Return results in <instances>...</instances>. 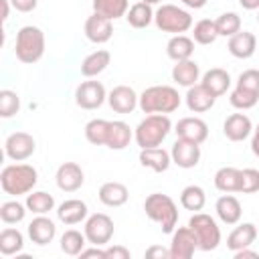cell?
Instances as JSON below:
<instances>
[{
	"label": "cell",
	"mask_w": 259,
	"mask_h": 259,
	"mask_svg": "<svg viewBox=\"0 0 259 259\" xmlns=\"http://www.w3.org/2000/svg\"><path fill=\"white\" fill-rule=\"evenodd\" d=\"M188 227L194 231L200 251H214L219 247V243H221V229H219L217 221L210 214L194 212L190 217V221H188Z\"/></svg>",
	"instance_id": "7"
},
{
	"label": "cell",
	"mask_w": 259,
	"mask_h": 259,
	"mask_svg": "<svg viewBox=\"0 0 259 259\" xmlns=\"http://www.w3.org/2000/svg\"><path fill=\"white\" fill-rule=\"evenodd\" d=\"M166 53L172 61H186L192 57L194 53V38L186 36V34H174L168 45H166Z\"/></svg>",
	"instance_id": "30"
},
{
	"label": "cell",
	"mask_w": 259,
	"mask_h": 259,
	"mask_svg": "<svg viewBox=\"0 0 259 259\" xmlns=\"http://www.w3.org/2000/svg\"><path fill=\"white\" fill-rule=\"evenodd\" d=\"M34 150H36V142H34V138H32L30 134H26V132H14V134H10V136L6 138V142H4V152H6V156H8L10 160H14V162H24V160H28V158L34 154Z\"/></svg>",
	"instance_id": "9"
},
{
	"label": "cell",
	"mask_w": 259,
	"mask_h": 259,
	"mask_svg": "<svg viewBox=\"0 0 259 259\" xmlns=\"http://www.w3.org/2000/svg\"><path fill=\"white\" fill-rule=\"evenodd\" d=\"M229 101H231V105L237 107V109H251V107L257 105L259 95L253 93V91H249V89L235 87V89L231 91V95H229Z\"/></svg>",
	"instance_id": "42"
},
{
	"label": "cell",
	"mask_w": 259,
	"mask_h": 259,
	"mask_svg": "<svg viewBox=\"0 0 259 259\" xmlns=\"http://www.w3.org/2000/svg\"><path fill=\"white\" fill-rule=\"evenodd\" d=\"M235 259H259V253L249 251V247H245V249L235 251Z\"/></svg>",
	"instance_id": "50"
},
{
	"label": "cell",
	"mask_w": 259,
	"mask_h": 259,
	"mask_svg": "<svg viewBox=\"0 0 259 259\" xmlns=\"http://www.w3.org/2000/svg\"><path fill=\"white\" fill-rule=\"evenodd\" d=\"M87 214H89V208H87V204H85L83 200H79V198H69V200L61 202L59 208H57V217H59V221L65 223V225H77V223L85 221Z\"/></svg>",
	"instance_id": "23"
},
{
	"label": "cell",
	"mask_w": 259,
	"mask_h": 259,
	"mask_svg": "<svg viewBox=\"0 0 259 259\" xmlns=\"http://www.w3.org/2000/svg\"><path fill=\"white\" fill-rule=\"evenodd\" d=\"M97 196H99L101 204L115 208V206H121V204L127 202L130 190H127V186L121 184V182H105V184H101Z\"/></svg>",
	"instance_id": "25"
},
{
	"label": "cell",
	"mask_w": 259,
	"mask_h": 259,
	"mask_svg": "<svg viewBox=\"0 0 259 259\" xmlns=\"http://www.w3.org/2000/svg\"><path fill=\"white\" fill-rule=\"evenodd\" d=\"M257 22H259V14H257Z\"/></svg>",
	"instance_id": "56"
},
{
	"label": "cell",
	"mask_w": 259,
	"mask_h": 259,
	"mask_svg": "<svg viewBox=\"0 0 259 259\" xmlns=\"http://www.w3.org/2000/svg\"><path fill=\"white\" fill-rule=\"evenodd\" d=\"M198 77H200V67L196 61L192 59H186V61H178L174 67H172V81H176L178 85L182 87H192L198 83Z\"/></svg>",
	"instance_id": "27"
},
{
	"label": "cell",
	"mask_w": 259,
	"mask_h": 259,
	"mask_svg": "<svg viewBox=\"0 0 259 259\" xmlns=\"http://www.w3.org/2000/svg\"><path fill=\"white\" fill-rule=\"evenodd\" d=\"M109 123L107 119H91L85 125V138L93 146H105L107 144V134H109Z\"/></svg>",
	"instance_id": "38"
},
{
	"label": "cell",
	"mask_w": 259,
	"mask_h": 259,
	"mask_svg": "<svg viewBox=\"0 0 259 259\" xmlns=\"http://www.w3.org/2000/svg\"><path fill=\"white\" fill-rule=\"evenodd\" d=\"M154 22L162 32L182 34L192 26V16L188 10H184L176 4H162L154 12Z\"/></svg>",
	"instance_id": "6"
},
{
	"label": "cell",
	"mask_w": 259,
	"mask_h": 259,
	"mask_svg": "<svg viewBox=\"0 0 259 259\" xmlns=\"http://www.w3.org/2000/svg\"><path fill=\"white\" fill-rule=\"evenodd\" d=\"M26 204H20L18 200H6L0 206V219L6 225H18L26 217Z\"/></svg>",
	"instance_id": "40"
},
{
	"label": "cell",
	"mask_w": 259,
	"mask_h": 259,
	"mask_svg": "<svg viewBox=\"0 0 259 259\" xmlns=\"http://www.w3.org/2000/svg\"><path fill=\"white\" fill-rule=\"evenodd\" d=\"M214 210H217V217H219L225 225H237V223L241 221V214H243L241 202H239L233 194H223V196L217 200Z\"/></svg>",
	"instance_id": "26"
},
{
	"label": "cell",
	"mask_w": 259,
	"mask_h": 259,
	"mask_svg": "<svg viewBox=\"0 0 259 259\" xmlns=\"http://www.w3.org/2000/svg\"><path fill=\"white\" fill-rule=\"evenodd\" d=\"M217 32L219 36H233L241 30V16L237 12H223L217 20Z\"/></svg>",
	"instance_id": "41"
},
{
	"label": "cell",
	"mask_w": 259,
	"mask_h": 259,
	"mask_svg": "<svg viewBox=\"0 0 259 259\" xmlns=\"http://www.w3.org/2000/svg\"><path fill=\"white\" fill-rule=\"evenodd\" d=\"M217 36H219V32H217L214 20L202 18V20H198V22L194 24V30H192L194 42H198V45H212V42L217 40Z\"/></svg>",
	"instance_id": "39"
},
{
	"label": "cell",
	"mask_w": 259,
	"mask_h": 259,
	"mask_svg": "<svg viewBox=\"0 0 259 259\" xmlns=\"http://www.w3.org/2000/svg\"><path fill=\"white\" fill-rule=\"evenodd\" d=\"M134 138L132 127L125 121H111L109 123V134H107V148L109 150H123Z\"/></svg>",
	"instance_id": "31"
},
{
	"label": "cell",
	"mask_w": 259,
	"mask_h": 259,
	"mask_svg": "<svg viewBox=\"0 0 259 259\" xmlns=\"http://www.w3.org/2000/svg\"><path fill=\"white\" fill-rule=\"evenodd\" d=\"M140 164L154 170V172H166L172 164V156L170 152H166L164 148L156 146V148H142L140 152Z\"/></svg>",
	"instance_id": "22"
},
{
	"label": "cell",
	"mask_w": 259,
	"mask_h": 259,
	"mask_svg": "<svg viewBox=\"0 0 259 259\" xmlns=\"http://www.w3.org/2000/svg\"><path fill=\"white\" fill-rule=\"evenodd\" d=\"M24 204L32 214H47L55 208V198H53V194H49L45 190H32L26 194Z\"/></svg>",
	"instance_id": "34"
},
{
	"label": "cell",
	"mask_w": 259,
	"mask_h": 259,
	"mask_svg": "<svg viewBox=\"0 0 259 259\" xmlns=\"http://www.w3.org/2000/svg\"><path fill=\"white\" fill-rule=\"evenodd\" d=\"M178 2H182L184 6H188V8H194V10H198V8H202L208 0H178Z\"/></svg>",
	"instance_id": "52"
},
{
	"label": "cell",
	"mask_w": 259,
	"mask_h": 259,
	"mask_svg": "<svg viewBox=\"0 0 259 259\" xmlns=\"http://www.w3.org/2000/svg\"><path fill=\"white\" fill-rule=\"evenodd\" d=\"M243 194H253L259 192V170L255 168H245L243 170Z\"/></svg>",
	"instance_id": "45"
},
{
	"label": "cell",
	"mask_w": 259,
	"mask_h": 259,
	"mask_svg": "<svg viewBox=\"0 0 259 259\" xmlns=\"http://www.w3.org/2000/svg\"><path fill=\"white\" fill-rule=\"evenodd\" d=\"M55 180H57V186L63 190V192H75L83 186L85 182V174L81 170L79 164L75 162H65L57 168V174H55Z\"/></svg>",
	"instance_id": "14"
},
{
	"label": "cell",
	"mask_w": 259,
	"mask_h": 259,
	"mask_svg": "<svg viewBox=\"0 0 259 259\" xmlns=\"http://www.w3.org/2000/svg\"><path fill=\"white\" fill-rule=\"evenodd\" d=\"M172 132V121L166 113H148L136 127L134 138L140 148H156Z\"/></svg>",
	"instance_id": "2"
},
{
	"label": "cell",
	"mask_w": 259,
	"mask_h": 259,
	"mask_svg": "<svg viewBox=\"0 0 259 259\" xmlns=\"http://www.w3.org/2000/svg\"><path fill=\"white\" fill-rule=\"evenodd\" d=\"M257 239V227L253 223H241L239 227H235L231 231V235L227 237V247L235 253L239 249H245V247H251Z\"/></svg>",
	"instance_id": "24"
},
{
	"label": "cell",
	"mask_w": 259,
	"mask_h": 259,
	"mask_svg": "<svg viewBox=\"0 0 259 259\" xmlns=\"http://www.w3.org/2000/svg\"><path fill=\"white\" fill-rule=\"evenodd\" d=\"M174 132H176L178 138L194 142V144H202L208 138V125L200 117H182V119H178Z\"/></svg>",
	"instance_id": "15"
},
{
	"label": "cell",
	"mask_w": 259,
	"mask_h": 259,
	"mask_svg": "<svg viewBox=\"0 0 259 259\" xmlns=\"http://www.w3.org/2000/svg\"><path fill=\"white\" fill-rule=\"evenodd\" d=\"M57 235V227L55 223L45 217V214H36L30 223H28V237L32 243L36 245H49Z\"/></svg>",
	"instance_id": "18"
},
{
	"label": "cell",
	"mask_w": 259,
	"mask_h": 259,
	"mask_svg": "<svg viewBox=\"0 0 259 259\" xmlns=\"http://www.w3.org/2000/svg\"><path fill=\"white\" fill-rule=\"evenodd\" d=\"M204 202H206V194H204V190L198 184H190V186L182 188V192H180V204L186 210L198 212V210H202Z\"/></svg>",
	"instance_id": "37"
},
{
	"label": "cell",
	"mask_w": 259,
	"mask_h": 259,
	"mask_svg": "<svg viewBox=\"0 0 259 259\" xmlns=\"http://www.w3.org/2000/svg\"><path fill=\"white\" fill-rule=\"evenodd\" d=\"M144 210L148 219L158 223L164 233H174L176 223H178V208H176V202L168 194H162V192L150 194L144 202Z\"/></svg>",
	"instance_id": "4"
},
{
	"label": "cell",
	"mask_w": 259,
	"mask_h": 259,
	"mask_svg": "<svg viewBox=\"0 0 259 259\" xmlns=\"http://www.w3.org/2000/svg\"><path fill=\"white\" fill-rule=\"evenodd\" d=\"M170 156H172V164H176L178 168H194L200 162V144L178 138L172 144Z\"/></svg>",
	"instance_id": "12"
},
{
	"label": "cell",
	"mask_w": 259,
	"mask_h": 259,
	"mask_svg": "<svg viewBox=\"0 0 259 259\" xmlns=\"http://www.w3.org/2000/svg\"><path fill=\"white\" fill-rule=\"evenodd\" d=\"M146 257L148 259H172L170 257V249H166V247H162V245H152V247H148L146 249Z\"/></svg>",
	"instance_id": "47"
},
{
	"label": "cell",
	"mask_w": 259,
	"mask_h": 259,
	"mask_svg": "<svg viewBox=\"0 0 259 259\" xmlns=\"http://www.w3.org/2000/svg\"><path fill=\"white\" fill-rule=\"evenodd\" d=\"M83 233L91 245L105 247V245H109V241L113 237V221L105 212H95V214L87 217Z\"/></svg>",
	"instance_id": "8"
},
{
	"label": "cell",
	"mask_w": 259,
	"mask_h": 259,
	"mask_svg": "<svg viewBox=\"0 0 259 259\" xmlns=\"http://www.w3.org/2000/svg\"><path fill=\"white\" fill-rule=\"evenodd\" d=\"M12 8L18 10V12H32L38 4V0H10Z\"/></svg>",
	"instance_id": "48"
},
{
	"label": "cell",
	"mask_w": 259,
	"mask_h": 259,
	"mask_svg": "<svg viewBox=\"0 0 259 259\" xmlns=\"http://www.w3.org/2000/svg\"><path fill=\"white\" fill-rule=\"evenodd\" d=\"M125 20L130 26L134 28H146L150 26V22L154 20V10H152V4H146V2H136L130 6L127 14H125Z\"/></svg>",
	"instance_id": "32"
},
{
	"label": "cell",
	"mask_w": 259,
	"mask_h": 259,
	"mask_svg": "<svg viewBox=\"0 0 259 259\" xmlns=\"http://www.w3.org/2000/svg\"><path fill=\"white\" fill-rule=\"evenodd\" d=\"M214 186L221 192H241L243 188V170L235 166H223L214 174Z\"/></svg>",
	"instance_id": "21"
},
{
	"label": "cell",
	"mask_w": 259,
	"mask_h": 259,
	"mask_svg": "<svg viewBox=\"0 0 259 259\" xmlns=\"http://www.w3.org/2000/svg\"><path fill=\"white\" fill-rule=\"evenodd\" d=\"M251 132H253V123L245 113H233L223 123V134L231 142H243L251 136Z\"/></svg>",
	"instance_id": "17"
},
{
	"label": "cell",
	"mask_w": 259,
	"mask_h": 259,
	"mask_svg": "<svg viewBox=\"0 0 259 259\" xmlns=\"http://www.w3.org/2000/svg\"><path fill=\"white\" fill-rule=\"evenodd\" d=\"M142 2H146V4H158V2H162V0H142Z\"/></svg>",
	"instance_id": "55"
},
{
	"label": "cell",
	"mask_w": 259,
	"mask_h": 259,
	"mask_svg": "<svg viewBox=\"0 0 259 259\" xmlns=\"http://www.w3.org/2000/svg\"><path fill=\"white\" fill-rule=\"evenodd\" d=\"M18 109H20V97H18V93L12 91V89H2L0 91V115L8 119V117L16 115Z\"/></svg>",
	"instance_id": "43"
},
{
	"label": "cell",
	"mask_w": 259,
	"mask_h": 259,
	"mask_svg": "<svg viewBox=\"0 0 259 259\" xmlns=\"http://www.w3.org/2000/svg\"><path fill=\"white\" fill-rule=\"evenodd\" d=\"M111 63V53L105 49H97L91 55H87L81 63V75L83 77H97L99 73H103L107 69V65Z\"/></svg>",
	"instance_id": "28"
},
{
	"label": "cell",
	"mask_w": 259,
	"mask_h": 259,
	"mask_svg": "<svg viewBox=\"0 0 259 259\" xmlns=\"http://www.w3.org/2000/svg\"><path fill=\"white\" fill-rule=\"evenodd\" d=\"M85 245H87V237H85V233H81L77 229H69L61 235V251L65 255H71V257L81 255Z\"/></svg>",
	"instance_id": "36"
},
{
	"label": "cell",
	"mask_w": 259,
	"mask_h": 259,
	"mask_svg": "<svg viewBox=\"0 0 259 259\" xmlns=\"http://www.w3.org/2000/svg\"><path fill=\"white\" fill-rule=\"evenodd\" d=\"M111 34H113V24H111L109 18H105V16H101V14H97V12H93V14L85 20V36H87L91 42L103 45V42H107V40L111 38Z\"/></svg>",
	"instance_id": "16"
},
{
	"label": "cell",
	"mask_w": 259,
	"mask_h": 259,
	"mask_svg": "<svg viewBox=\"0 0 259 259\" xmlns=\"http://www.w3.org/2000/svg\"><path fill=\"white\" fill-rule=\"evenodd\" d=\"M107 101L109 107L117 113H132L138 105H140V95L127 87V85H117L107 93Z\"/></svg>",
	"instance_id": "13"
},
{
	"label": "cell",
	"mask_w": 259,
	"mask_h": 259,
	"mask_svg": "<svg viewBox=\"0 0 259 259\" xmlns=\"http://www.w3.org/2000/svg\"><path fill=\"white\" fill-rule=\"evenodd\" d=\"M0 6H2V20H8V10H10V0H0Z\"/></svg>",
	"instance_id": "54"
},
{
	"label": "cell",
	"mask_w": 259,
	"mask_h": 259,
	"mask_svg": "<svg viewBox=\"0 0 259 259\" xmlns=\"http://www.w3.org/2000/svg\"><path fill=\"white\" fill-rule=\"evenodd\" d=\"M237 87H243V89H249L253 93L259 95V69H247L239 75L237 79Z\"/></svg>",
	"instance_id": "44"
},
{
	"label": "cell",
	"mask_w": 259,
	"mask_h": 259,
	"mask_svg": "<svg viewBox=\"0 0 259 259\" xmlns=\"http://www.w3.org/2000/svg\"><path fill=\"white\" fill-rule=\"evenodd\" d=\"M22 247H24V237H22V233L18 229L8 227V229H4L0 233V253L4 257H10V255L20 253Z\"/></svg>",
	"instance_id": "35"
},
{
	"label": "cell",
	"mask_w": 259,
	"mask_h": 259,
	"mask_svg": "<svg viewBox=\"0 0 259 259\" xmlns=\"http://www.w3.org/2000/svg\"><path fill=\"white\" fill-rule=\"evenodd\" d=\"M132 253L123 245H109L105 247V259H130Z\"/></svg>",
	"instance_id": "46"
},
{
	"label": "cell",
	"mask_w": 259,
	"mask_h": 259,
	"mask_svg": "<svg viewBox=\"0 0 259 259\" xmlns=\"http://www.w3.org/2000/svg\"><path fill=\"white\" fill-rule=\"evenodd\" d=\"M107 99L105 87L101 81H83L75 91V103L81 109H97Z\"/></svg>",
	"instance_id": "10"
},
{
	"label": "cell",
	"mask_w": 259,
	"mask_h": 259,
	"mask_svg": "<svg viewBox=\"0 0 259 259\" xmlns=\"http://www.w3.org/2000/svg\"><path fill=\"white\" fill-rule=\"evenodd\" d=\"M229 53L237 59H249L257 51V38L249 30H239L237 34L229 36Z\"/></svg>",
	"instance_id": "19"
},
{
	"label": "cell",
	"mask_w": 259,
	"mask_h": 259,
	"mask_svg": "<svg viewBox=\"0 0 259 259\" xmlns=\"http://www.w3.org/2000/svg\"><path fill=\"white\" fill-rule=\"evenodd\" d=\"M214 101H217V97H214L202 83H196V85L188 87V91H186V105H188V109L194 111V113H204V111H208V109L214 105Z\"/></svg>",
	"instance_id": "20"
},
{
	"label": "cell",
	"mask_w": 259,
	"mask_h": 259,
	"mask_svg": "<svg viewBox=\"0 0 259 259\" xmlns=\"http://www.w3.org/2000/svg\"><path fill=\"white\" fill-rule=\"evenodd\" d=\"M38 182V172L30 164H8L0 172V186L10 196L32 192Z\"/></svg>",
	"instance_id": "1"
},
{
	"label": "cell",
	"mask_w": 259,
	"mask_h": 259,
	"mask_svg": "<svg viewBox=\"0 0 259 259\" xmlns=\"http://www.w3.org/2000/svg\"><path fill=\"white\" fill-rule=\"evenodd\" d=\"M196 249H198V241L190 227H180L172 233V243H170L172 259H190Z\"/></svg>",
	"instance_id": "11"
},
{
	"label": "cell",
	"mask_w": 259,
	"mask_h": 259,
	"mask_svg": "<svg viewBox=\"0 0 259 259\" xmlns=\"http://www.w3.org/2000/svg\"><path fill=\"white\" fill-rule=\"evenodd\" d=\"M130 10V2L127 0H93V12L109 18V20H117L121 16H125Z\"/></svg>",
	"instance_id": "33"
},
{
	"label": "cell",
	"mask_w": 259,
	"mask_h": 259,
	"mask_svg": "<svg viewBox=\"0 0 259 259\" xmlns=\"http://www.w3.org/2000/svg\"><path fill=\"white\" fill-rule=\"evenodd\" d=\"M245 10H259V0H239Z\"/></svg>",
	"instance_id": "53"
},
{
	"label": "cell",
	"mask_w": 259,
	"mask_h": 259,
	"mask_svg": "<svg viewBox=\"0 0 259 259\" xmlns=\"http://www.w3.org/2000/svg\"><path fill=\"white\" fill-rule=\"evenodd\" d=\"M85 257H99V259H105V249L93 245L91 249H83V251H81V259H85Z\"/></svg>",
	"instance_id": "49"
},
{
	"label": "cell",
	"mask_w": 259,
	"mask_h": 259,
	"mask_svg": "<svg viewBox=\"0 0 259 259\" xmlns=\"http://www.w3.org/2000/svg\"><path fill=\"white\" fill-rule=\"evenodd\" d=\"M214 97H221L227 93V89L231 87V75L221 69V67H214V69H208L204 75H202V81H200Z\"/></svg>",
	"instance_id": "29"
},
{
	"label": "cell",
	"mask_w": 259,
	"mask_h": 259,
	"mask_svg": "<svg viewBox=\"0 0 259 259\" xmlns=\"http://www.w3.org/2000/svg\"><path fill=\"white\" fill-rule=\"evenodd\" d=\"M251 152L259 158V125L253 130V138H251Z\"/></svg>",
	"instance_id": "51"
},
{
	"label": "cell",
	"mask_w": 259,
	"mask_h": 259,
	"mask_svg": "<svg viewBox=\"0 0 259 259\" xmlns=\"http://www.w3.org/2000/svg\"><path fill=\"white\" fill-rule=\"evenodd\" d=\"M14 55L18 61L32 65L42 59L45 55V32L38 26L26 24L16 32V45H14Z\"/></svg>",
	"instance_id": "5"
},
{
	"label": "cell",
	"mask_w": 259,
	"mask_h": 259,
	"mask_svg": "<svg viewBox=\"0 0 259 259\" xmlns=\"http://www.w3.org/2000/svg\"><path fill=\"white\" fill-rule=\"evenodd\" d=\"M180 107V95L170 85H152L140 95V109L144 113H172Z\"/></svg>",
	"instance_id": "3"
}]
</instances>
